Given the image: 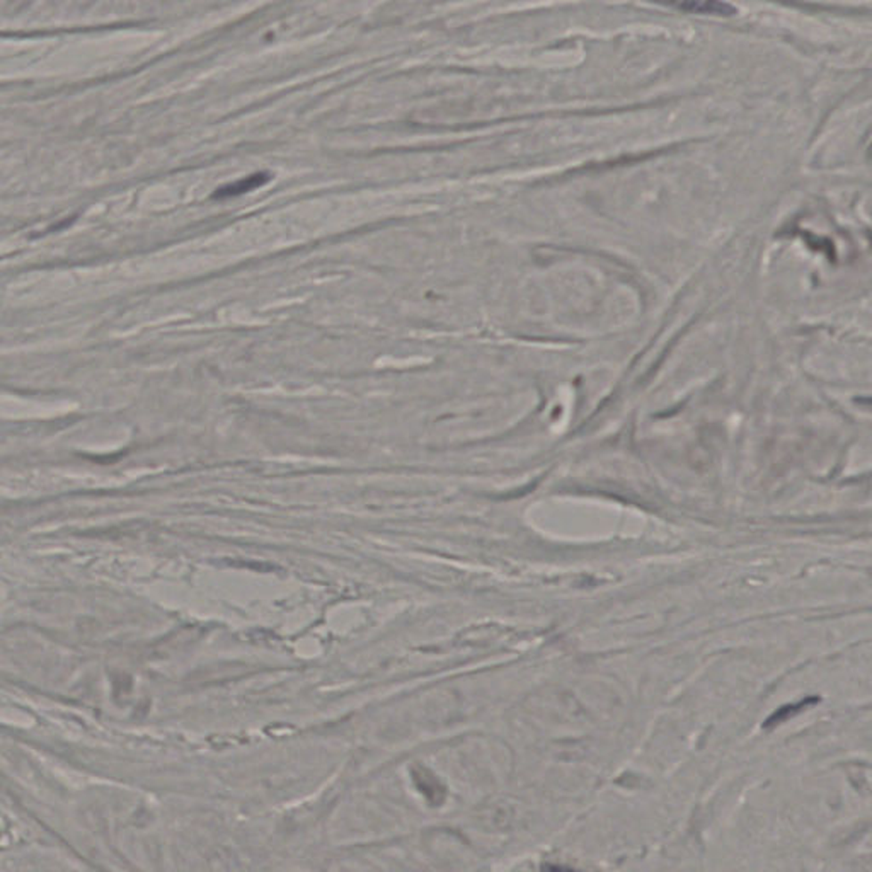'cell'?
Wrapping results in <instances>:
<instances>
[{
	"instance_id": "6da1fadb",
	"label": "cell",
	"mask_w": 872,
	"mask_h": 872,
	"mask_svg": "<svg viewBox=\"0 0 872 872\" xmlns=\"http://www.w3.org/2000/svg\"><path fill=\"white\" fill-rule=\"evenodd\" d=\"M270 179H272V175H268V173H256V175L242 177L232 184L218 188L214 193V200H229V198H235L240 194L251 193L254 190L263 188L266 183H270Z\"/></svg>"
},
{
	"instance_id": "7a4b0ae2",
	"label": "cell",
	"mask_w": 872,
	"mask_h": 872,
	"mask_svg": "<svg viewBox=\"0 0 872 872\" xmlns=\"http://www.w3.org/2000/svg\"><path fill=\"white\" fill-rule=\"evenodd\" d=\"M677 7L687 12H696V14H709V16H735L738 9L735 5L728 2H717V0H704V2H683L677 4Z\"/></svg>"
},
{
	"instance_id": "3957f363",
	"label": "cell",
	"mask_w": 872,
	"mask_h": 872,
	"mask_svg": "<svg viewBox=\"0 0 872 872\" xmlns=\"http://www.w3.org/2000/svg\"><path fill=\"white\" fill-rule=\"evenodd\" d=\"M816 702H819V698L808 697L804 698V700H799V702H795V704H787V705H784V707L777 709L776 713H774L772 716L769 717V719L763 722V728H765V729H772V728H776V726H778V724L786 722L787 719L797 716V714H799V713H803L804 709L811 707V705H814Z\"/></svg>"
},
{
	"instance_id": "277c9868",
	"label": "cell",
	"mask_w": 872,
	"mask_h": 872,
	"mask_svg": "<svg viewBox=\"0 0 872 872\" xmlns=\"http://www.w3.org/2000/svg\"><path fill=\"white\" fill-rule=\"evenodd\" d=\"M542 872H578L571 868H564V866H556V864H543Z\"/></svg>"
},
{
	"instance_id": "5b68a950",
	"label": "cell",
	"mask_w": 872,
	"mask_h": 872,
	"mask_svg": "<svg viewBox=\"0 0 872 872\" xmlns=\"http://www.w3.org/2000/svg\"><path fill=\"white\" fill-rule=\"evenodd\" d=\"M855 403L859 406L869 407L872 409V397H860V399H855Z\"/></svg>"
}]
</instances>
